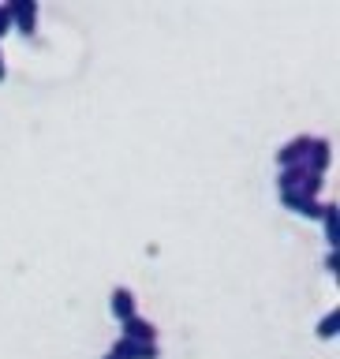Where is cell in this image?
Listing matches in <instances>:
<instances>
[{
    "label": "cell",
    "mask_w": 340,
    "mask_h": 359,
    "mask_svg": "<svg viewBox=\"0 0 340 359\" xmlns=\"http://www.w3.org/2000/svg\"><path fill=\"white\" fill-rule=\"evenodd\" d=\"M8 19L15 22V30L19 34H34V27H38V4H34V0H8Z\"/></svg>",
    "instance_id": "obj_1"
},
{
    "label": "cell",
    "mask_w": 340,
    "mask_h": 359,
    "mask_svg": "<svg viewBox=\"0 0 340 359\" xmlns=\"http://www.w3.org/2000/svg\"><path fill=\"white\" fill-rule=\"evenodd\" d=\"M311 135H296V139H288L285 146L277 150V165L280 168H292V165H303L307 161V154H311Z\"/></svg>",
    "instance_id": "obj_2"
},
{
    "label": "cell",
    "mask_w": 340,
    "mask_h": 359,
    "mask_svg": "<svg viewBox=\"0 0 340 359\" xmlns=\"http://www.w3.org/2000/svg\"><path fill=\"white\" fill-rule=\"evenodd\" d=\"M329 161H333V142L329 139H314L311 142V154H307V172H314V176H325V168H329Z\"/></svg>",
    "instance_id": "obj_3"
},
{
    "label": "cell",
    "mask_w": 340,
    "mask_h": 359,
    "mask_svg": "<svg viewBox=\"0 0 340 359\" xmlns=\"http://www.w3.org/2000/svg\"><path fill=\"white\" fill-rule=\"evenodd\" d=\"M112 359H157V344H139V341H128V337H120L116 344H112Z\"/></svg>",
    "instance_id": "obj_4"
},
{
    "label": "cell",
    "mask_w": 340,
    "mask_h": 359,
    "mask_svg": "<svg viewBox=\"0 0 340 359\" xmlns=\"http://www.w3.org/2000/svg\"><path fill=\"white\" fill-rule=\"evenodd\" d=\"M109 307H112V314H116L120 322H128V318H135L139 314V299H135V292L131 288H112V299H109Z\"/></svg>",
    "instance_id": "obj_5"
},
{
    "label": "cell",
    "mask_w": 340,
    "mask_h": 359,
    "mask_svg": "<svg viewBox=\"0 0 340 359\" xmlns=\"http://www.w3.org/2000/svg\"><path fill=\"white\" fill-rule=\"evenodd\" d=\"M123 337H128V341H139V344H157L154 322H146L142 314H135V318L123 322Z\"/></svg>",
    "instance_id": "obj_6"
},
{
    "label": "cell",
    "mask_w": 340,
    "mask_h": 359,
    "mask_svg": "<svg viewBox=\"0 0 340 359\" xmlns=\"http://www.w3.org/2000/svg\"><path fill=\"white\" fill-rule=\"evenodd\" d=\"M280 202H285L288 210L303 213V217H318V213H322V202H318V198L299 195V191H285V195H280Z\"/></svg>",
    "instance_id": "obj_7"
},
{
    "label": "cell",
    "mask_w": 340,
    "mask_h": 359,
    "mask_svg": "<svg viewBox=\"0 0 340 359\" xmlns=\"http://www.w3.org/2000/svg\"><path fill=\"white\" fill-rule=\"evenodd\" d=\"M322 229H325V243H329V251H336V202H322Z\"/></svg>",
    "instance_id": "obj_8"
},
{
    "label": "cell",
    "mask_w": 340,
    "mask_h": 359,
    "mask_svg": "<svg viewBox=\"0 0 340 359\" xmlns=\"http://www.w3.org/2000/svg\"><path fill=\"white\" fill-rule=\"evenodd\" d=\"M311 172H307V165H292V168H280V180H277V184H280V195H285V191H296L299 184H303V180H307Z\"/></svg>",
    "instance_id": "obj_9"
},
{
    "label": "cell",
    "mask_w": 340,
    "mask_h": 359,
    "mask_svg": "<svg viewBox=\"0 0 340 359\" xmlns=\"http://www.w3.org/2000/svg\"><path fill=\"white\" fill-rule=\"evenodd\" d=\"M336 325H340V311L333 307V311L322 318V325H318V337H322V341H333V337H336Z\"/></svg>",
    "instance_id": "obj_10"
},
{
    "label": "cell",
    "mask_w": 340,
    "mask_h": 359,
    "mask_svg": "<svg viewBox=\"0 0 340 359\" xmlns=\"http://www.w3.org/2000/svg\"><path fill=\"white\" fill-rule=\"evenodd\" d=\"M11 30V19H8V8L0 4V38H4V34Z\"/></svg>",
    "instance_id": "obj_11"
},
{
    "label": "cell",
    "mask_w": 340,
    "mask_h": 359,
    "mask_svg": "<svg viewBox=\"0 0 340 359\" xmlns=\"http://www.w3.org/2000/svg\"><path fill=\"white\" fill-rule=\"evenodd\" d=\"M336 266H340V258H336V251H329V255H325V269H329V273H336Z\"/></svg>",
    "instance_id": "obj_12"
},
{
    "label": "cell",
    "mask_w": 340,
    "mask_h": 359,
    "mask_svg": "<svg viewBox=\"0 0 340 359\" xmlns=\"http://www.w3.org/2000/svg\"><path fill=\"white\" fill-rule=\"evenodd\" d=\"M4 75H8V67H4V53H0V83H4Z\"/></svg>",
    "instance_id": "obj_13"
},
{
    "label": "cell",
    "mask_w": 340,
    "mask_h": 359,
    "mask_svg": "<svg viewBox=\"0 0 340 359\" xmlns=\"http://www.w3.org/2000/svg\"><path fill=\"white\" fill-rule=\"evenodd\" d=\"M105 359H112V355H105Z\"/></svg>",
    "instance_id": "obj_14"
}]
</instances>
